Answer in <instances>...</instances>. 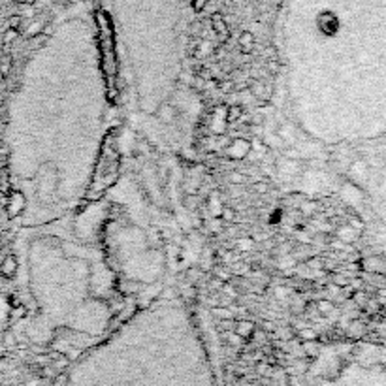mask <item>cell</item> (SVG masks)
Masks as SVG:
<instances>
[{
  "label": "cell",
  "instance_id": "6da1fadb",
  "mask_svg": "<svg viewBox=\"0 0 386 386\" xmlns=\"http://www.w3.org/2000/svg\"><path fill=\"white\" fill-rule=\"evenodd\" d=\"M226 155L232 160H245L251 155V141L245 138H235L226 145Z\"/></svg>",
  "mask_w": 386,
  "mask_h": 386
},
{
  "label": "cell",
  "instance_id": "7a4b0ae2",
  "mask_svg": "<svg viewBox=\"0 0 386 386\" xmlns=\"http://www.w3.org/2000/svg\"><path fill=\"white\" fill-rule=\"evenodd\" d=\"M25 207H27V198H25V194L21 192V190H13V192H10V196H8V204H6L8 217H10V219H15V217H19L21 213H23Z\"/></svg>",
  "mask_w": 386,
  "mask_h": 386
},
{
  "label": "cell",
  "instance_id": "3957f363",
  "mask_svg": "<svg viewBox=\"0 0 386 386\" xmlns=\"http://www.w3.org/2000/svg\"><path fill=\"white\" fill-rule=\"evenodd\" d=\"M316 27L322 34H334L335 30L339 29V19L334 12H322L316 17Z\"/></svg>",
  "mask_w": 386,
  "mask_h": 386
},
{
  "label": "cell",
  "instance_id": "277c9868",
  "mask_svg": "<svg viewBox=\"0 0 386 386\" xmlns=\"http://www.w3.org/2000/svg\"><path fill=\"white\" fill-rule=\"evenodd\" d=\"M211 27H213V32L219 36L221 41H226L230 38L228 23H226V19H224V15L221 12H215L211 15Z\"/></svg>",
  "mask_w": 386,
  "mask_h": 386
},
{
  "label": "cell",
  "instance_id": "5b68a950",
  "mask_svg": "<svg viewBox=\"0 0 386 386\" xmlns=\"http://www.w3.org/2000/svg\"><path fill=\"white\" fill-rule=\"evenodd\" d=\"M249 91H251L252 98L260 100V102H268L269 96H271V89H269L264 81H260V79H254V81L251 83Z\"/></svg>",
  "mask_w": 386,
  "mask_h": 386
},
{
  "label": "cell",
  "instance_id": "8992f818",
  "mask_svg": "<svg viewBox=\"0 0 386 386\" xmlns=\"http://www.w3.org/2000/svg\"><path fill=\"white\" fill-rule=\"evenodd\" d=\"M17 258L13 256V254H8L4 260H2V264H0V275L2 277H6V279H13L15 275H17Z\"/></svg>",
  "mask_w": 386,
  "mask_h": 386
},
{
  "label": "cell",
  "instance_id": "52a82bcc",
  "mask_svg": "<svg viewBox=\"0 0 386 386\" xmlns=\"http://www.w3.org/2000/svg\"><path fill=\"white\" fill-rule=\"evenodd\" d=\"M254 330H256V328H254V322L245 320V318H243V320H238L234 324V332L240 335L241 339H249V337H252V335H254Z\"/></svg>",
  "mask_w": 386,
  "mask_h": 386
},
{
  "label": "cell",
  "instance_id": "ba28073f",
  "mask_svg": "<svg viewBox=\"0 0 386 386\" xmlns=\"http://www.w3.org/2000/svg\"><path fill=\"white\" fill-rule=\"evenodd\" d=\"M238 46H240V51L243 55H251L252 47H254V34L249 32V30H243L238 38Z\"/></svg>",
  "mask_w": 386,
  "mask_h": 386
},
{
  "label": "cell",
  "instance_id": "9c48e42d",
  "mask_svg": "<svg viewBox=\"0 0 386 386\" xmlns=\"http://www.w3.org/2000/svg\"><path fill=\"white\" fill-rule=\"evenodd\" d=\"M224 115H226V123H238V121H241V119L245 117V110H243L241 104H232L228 105V110L224 112Z\"/></svg>",
  "mask_w": 386,
  "mask_h": 386
},
{
  "label": "cell",
  "instance_id": "30bf717a",
  "mask_svg": "<svg viewBox=\"0 0 386 386\" xmlns=\"http://www.w3.org/2000/svg\"><path fill=\"white\" fill-rule=\"evenodd\" d=\"M157 115L160 117V121H164V123H174V119L177 117V110L171 104H164L162 108L158 110Z\"/></svg>",
  "mask_w": 386,
  "mask_h": 386
},
{
  "label": "cell",
  "instance_id": "8fae6325",
  "mask_svg": "<svg viewBox=\"0 0 386 386\" xmlns=\"http://www.w3.org/2000/svg\"><path fill=\"white\" fill-rule=\"evenodd\" d=\"M147 240H149V247L151 249H158V247L162 245V232L158 228H151L149 234H147Z\"/></svg>",
  "mask_w": 386,
  "mask_h": 386
},
{
  "label": "cell",
  "instance_id": "7c38bea8",
  "mask_svg": "<svg viewBox=\"0 0 386 386\" xmlns=\"http://www.w3.org/2000/svg\"><path fill=\"white\" fill-rule=\"evenodd\" d=\"M213 315H215L217 318H224V320H232V318H234L232 309L226 307V305H217V307H213Z\"/></svg>",
  "mask_w": 386,
  "mask_h": 386
},
{
  "label": "cell",
  "instance_id": "4fadbf2b",
  "mask_svg": "<svg viewBox=\"0 0 386 386\" xmlns=\"http://www.w3.org/2000/svg\"><path fill=\"white\" fill-rule=\"evenodd\" d=\"M41 32H44V23L41 21H32L30 29H27L25 36L27 38H36V36H41Z\"/></svg>",
  "mask_w": 386,
  "mask_h": 386
},
{
  "label": "cell",
  "instance_id": "5bb4252c",
  "mask_svg": "<svg viewBox=\"0 0 386 386\" xmlns=\"http://www.w3.org/2000/svg\"><path fill=\"white\" fill-rule=\"evenodd\" d=\"M215 277L219 279V281L223 283H228L230 279H232V273H230L228 269H221V268H215Z\"/></svg>",
  "mask_w": 386,
  "mask_h": 386
},
{
  "label": "cell",
  "instance_id": "9a60e30c",
  "mask_svg": "<svg viewBox=\"0 0 386 386\" xmlns=\"http://www.w3.org/2000/svg\"><path fill=\"white\" fill-rule=\"evenodd\" d=\"M221 219H223V223H232L235 219V213L232 207H223V211H221Z\"/></svg>",
  "mask_w": 386,
  "mask_h": 386
},
{
  "label": "cell",
  "instance_id": "2e32d148",
  "mask_svg": "<svg viewBox=\"0 0 386 386\" xmlns=\"http://www.w3.org/2000/svg\"><path fill=\"white\" fill-rule=\"evenodd\" d=\"M17 36H19V30L17 29H12V27H8V30L4 32V38H2V40H4V44H12V41L17 38Z\"/></svg>",
  "mask_w": 386,
  "mask_h": 386
},
{
  "label": "cell",
  "instance_id": "e0dca14e",
  "mask_svg": "<svg viewBox=\"0 0 386 386\" xmlns=\"http://www.w3.org/2000/svg\"><path fill=\"white\" fill-rule=\"evenodd\" d=\"M316 309L320 311L322 315H328V313H330V311L334 309V305L330 304V302H326V299H320V302H318V304H316Z\"/></svg>",
  "mask_w": 386,
  "mask_h": 386
},
{
  "label": "cell",
  "instance_id": "ac0fdd59",
  "mask_svg": "<svg viewBox=\"0 0 386 386\" xmlns=\"http://www.w3.org/2000/svg\"><path fill=\"white\" fill-rule=\"evenodd\" d=\"M190 6H192V10L196 13L204 12L205 6H207V0H190Z\"/></svg>",
  "mask_w": 386,
  "mask_h": 386
},
{
  "label": "cell",
  "instance_id": "d6986e66",
  "mask_svg": "<svg viewBox=\"0 0 386 386\" xmlns=\"http://www.w3.org/2000/svg\"><path fill=\"white\" fill-rule=\"evenodd\" d=\"M302 347H304V351L307 356H313V354H316V345L313 343V341H304L302 343Z\"/></svg>",
  "mask_w": 386,
  "mask_h": 386
},
{
  "label": "cell",
  "instance_id": "ffe728a7",
  "mask_svg": "<svg viewBox=\"0 0 386 386\" xmlns=\"http://www.w3.org/2000/svg\"><path fill=\"white\" fill-rule=\"evenodd\" d=\"M299 337H302L304 341H313L316 337V334L313 332V330H305L304 328V330H299Z\"/></svg>",
  "mask_w": 386,
  "mask_h": 386
},
{
  "label": "cell",
  "instance_id": "44dd1931",
  "mask_svg": "<svg viewBox=\"0 0 386 386\" xmlns=\"http://www.w3.org/2000/svg\"><path fill=\"white\" fill-rule=\"evenodd\" d=\"M266 66H268L269 74H277V72H279V68H281V65H279V62H277L275 59H269L268 65H266Z\"/></svg>",
  "mask_w": 386,
  "mask_h": 386
},
{
  "label": "cell",
  "instance_id": "7402d4cb",
  "mask_svg": "<svg viewBox=\"0 0 386 386\" xmlns=\"http://www.w3.org/2000/svg\"><path fill=\"white\" fill-rule=\"evenodd\" d=\"M23 315H25L23 305H17V307H13V309H12V318H13V320H15V318H21Z\"/></svg>",
  "mask_w": 386,
  "mask_h": 386
},
{
  "label": "cell",
  "instance_id": "603a6c76",
  "mask_svg": "<svg viewBox=\"0 0 386 386\" xmlns=\"http://www.w3.org/2000/svg\"><path fill=\"white\" fill-rule=\"evenodd\" d=\"M21 21H23V17H21V15H13V17L10 19V27H12V29H17L19 30V25H21Z\"/></svg>",
  "mask_w": 386,
  "mask_h": 386
},
{
  "label": "cell",
  "instance_id": "cb8c5ba5",
  "mask_svg": "<svg viewBox=\"0 0 386 386\" xmlns=\"http://www.w3.org/2000/svg\"><path fill=\"white\" fill-rule=\"evenodd\" d=\"M187 277H188V279H192V283H196V281H198V277H200V271H198V269H188Z\"/></svg>",
  "mask_w": 386,
  "mask_h": 386
},
{
  "label": "cell",
  "instance_id": "d4e9b609",
  "mask_svg": "<svg viewBox=\"0 0 386 386\" xmlns=\"http://www.w3.org/2000/svg\"><path fill=\"white\" fill-rule=\"evenodd\" d=\"M230 181L232 183H245V176H243V174H232Z\"/></svg>",
  "mask_w": 386,
  "mask_h": 386
},
{
  "label": "cell",
  "instance_id": "484cf974",
  "mask_svg": "<svg viewBox=\"0 0 386 386\" xmlns=\"http://www.w3.org/2000/svg\"><path fill=\"white\" fill-rule=\"evenodd\" d=\"M232 87H234V83H232V81H223V83H221V91H223V93H230Z\"/></svg>",
  "mask_w": 386,
  "mask_h": 386
},
{
  "label": "cell",
  "instance_id": "4316f807",
  "mask_svg": "<svg viewBox=\"0 0 386 386\" xmlns=\"http://www.w3.org/2000/svg\"><path fill=\"white\" fill-rule=\"evenodd\" d=\"M10 66H12V65H10V60H6V62H0V74H4V76H6L8 72H10Z\"/></svg>",
  "mask_w": 386,
  "mask_h": 386
},
{
  "label": "cell",
  "instance_id": "83f0119b",
  "mask_svg": "<svg viewBox=\"0 0 386 386\" xmlns=\"http://www.w3.org/2000/svg\"><path fill=\"white\" fill-rule=\"evenodd\" d=\"M254 188H256L260 194L268 192V185H266V183H256V185H254Z\"/></svg>",
  "mask_w": 386,
  "mask_h": 386
},
{
  "label": "cell",
  "instance_id": "f1b7e54d",
  "mask_svg": "<svg viewBox=\"0 0 386 386\" xmlns=\"http://www.w3.org/2000/svg\"><path fill=\"white\" fill-rule=\"evenodd\" d=\"M17 4H21V6H34L38 0H15Z\"/></svg>",
  "mask_w": 386,
  "mask_h": 386
},
{
  "label": "cell",
  "instance_id": "f546056e",
  "mask_svg": "<svg viewBox=\"0 0 386 386\" xmlns=\"http://www.w3.org/2000/svg\"><path fill=\"white\" fill-rule=\"evenodd\" d=\"M185 204H187L188 207H192V209H194V207H196V198H190V196H187V198H185Z\"/></svg>",
  "mask_w": 386,
  "mask_h": 386
},
{
  "label": "cell",
  "instance_id": "4dcf8cb0",
  "mask_svg": "<svg viewBox=\"0 0 386 386\" xmlns=\"http://www.w3.org/2000/svg\"><path fill=\"white\" fill-rule=\"evenodd\" d=\"M238 247H240V249H249V247H252V245L249 243V241L241 240V241H238Z\"/></svg>",
  "mask_w": 386,
  "mask_h": 386
},
{
  "label": "cell",
  "instance_id": "1f68e13d",
  "mask_svg": "<svg viewBox=\"0 0 386 386\" xmlns=\"http://www.w3.org/2000/svg\"><path fill=\"white\" fill-rule=\"evenodd\" d=\"M13 343H15V337L10 335V334H6V345H13Z\"/></svg>",
  "mask_w": 386,
  "mask_h": 386
},
{
  "label": "cell",
  "instance_id": "d6a6232c",
  "mask_svg": "<svg viewBox=\"0 0 386 386\" xmlns=\"http://www.w3.org/2000/svg\"><path fill=\"white\" fill-rule=\"evenodd\" d=\"M0 149H4V141L0 140Z\"/></svg>",
  "mask_w": 386,
  "mask_h": 386
}]
</instances>
